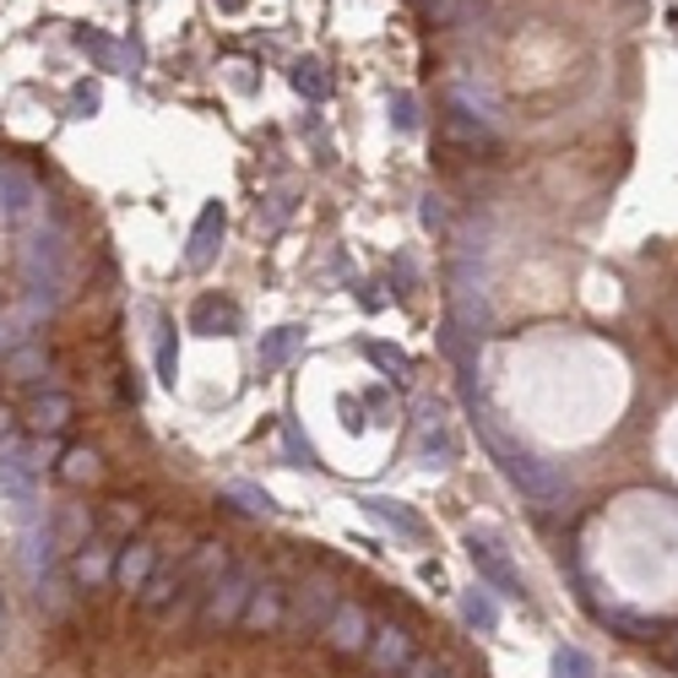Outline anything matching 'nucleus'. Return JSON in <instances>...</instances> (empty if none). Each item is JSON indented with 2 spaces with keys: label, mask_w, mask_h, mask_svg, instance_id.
Wrapping results in <instances>:
<instances>
[{
  "label": "nucleus",
  "mask_w": 678,
  "mask_h": 678,
  "mask_svg": "<svg viewBox=\"0 0 678 678\" xmlns=\"http://www.w3.org/2000/svg\"><path fill=\"white\" fill-rule=\"evenodd\" d=\"M255 564L250 559H239V564H228L223 576H217L213 587L202 592V613H196V630L202 636H223V630H239V619H245V602L255 592Z\"/></svg>",
  "instance_id": "obj_1"
},
{
  "label": "nucleus",
  "mask_w": 678,
  "mask_h": 678,
  "mask_svg": "<svg viewBox=\"0 0 678 678\" xmlns=\"http://www.w3.org/2000/svg\"><path fill=\"white\" fill-rule=\"evenodd\" d=\"M489 445H494V456H500V466H505V478L527 494V500H538V505H553L559 494H564V478L553 472V466L532 462V456H521V451H510L500 434H489Z\"/></svg>",
  "instance_id": "obj_2"
},
{
  "label": "nucleus",
  "mask_w": 678,
  "mask_h": 678,
  "mask_svg": "<svg viewBox=\"0 0 678 678\" xmlns=\"http://www.w3.org/2000/svg\"><path fill=\"white\" fill-rule=\"evenodd\" d=\"M370 636H375V619H370V608L353 602V597H342L337 608H332V619L321 625V640H326L332 657H364V651H370Z\"/></svg>",
  "instance_id": "obj_3"
},
{
  "label": "nucleus",
  "mask_w": 678,
  "mask_h": 678,
  "mask_svg": "<svg viewBox=\"0 0 678 678\" xmlns=\"http://www.w3.org/2000/svg\"><path fill=\"white\" fill-rule=\"evenodd\" d=\"M466 553H472V570H478V581L489 587V592L510 597V602H521L527 597V587H521V570L510 564V553L489 538V532H472L466 538Z\"/></svg>",
  "instance_id": "obj_4"
},
{
  "label": "nucleus",
  "mask_w": 678,
  "mask_h": 678,
  "mask_svg": "<svg viewBox=\"0 0 678 678\" xmlns=\"http://www.w3.org/2000/svg\"><path fill=\"white\" fill-rule=\"evenodd\" d=\"M364 657H370V668H375L381 678H396L413 657H419V646H413V636H407L402 625H391V619H385V625H375V636H370V651H364Z\"/></svg>",
  "instance_id": "obj_5"
},
{
  "label": "nucleus",
  "mask_w": 678,
  "mask_h": 678,
  "mask_svg": "<svg viewBox=\"0 0 678 678\" xmlns=\"http://www.w3.org/2000/svg\"><path fill=\"white\" fill-rule=\"evenodd\" d=\"M283 625H288V592H283L277 581H255L239 630H250V636H272V630H283Z\"/></svg>",
  "instance_id": "obj_6"
},
{
  "label": "nucleus",
  "mask_w": 678,
  "mask_h": 678,
  "mask_svg": "<svg viewBox=\"0 0 678 678\" xmlns=\"http://www.w3.org/2000/svg\"><path fill=\"white\" fill-rule=\"evenodd\" d=\"M223 223H228V207L223 202H207L196 228H190V245H185V266L190 272H207L217 261V245H223Z\"/></svg>",
  "instance_id": "obj_7"
},
{
  "label": "nucleus",
  "mask_w": 678,
  "mask_h": 678,
  "mask_svg": "<svg viewBox=\"0 0 678 678\" xmlns=\"http://www.w3.org/2000/svg\"><path fill=\"white\" fill-rule=\"evenodd\" d=\"M342 602V592H337V581L332 576H321V581H309L304 592H298V608H294V625L298 630H315L321 636V625L332 619V608Z\"/></svg>",
  "instance_id": "obj_8"
},
{
  "label": "nucleus",
  "mask_w": 678,
  "mask_h": 678,
  "mask_svg": "<svg viewBox=\"0 0 678 678\" xmlns=\"http://www.w3.org/2000/svg\"><path fill=\"white\" fill-rule=\"evenodd\" d=\"M115 553L109 543H82V549L71 553V581L87 587V592H98V587H109L115 581Z\"/></svg>",
  "instance_id": "obj_9"
},
{
  "label": "nucleus",
  "mask_w": 678,
  "mask_h": 678,
  "mask_svg": "<svg viewBox=\"0 0 678 678\" xmlns=\"http://www.w3.org/2000/svg\"><path fill=\"white\" fill-rule=\"evenodd\" d=\"M39 185L28 179V174L17 169H0V213L11 217V223H28V217H39Z\"/></svg>",
  "instance_id": "obj_10"
},
{
  "label": "nucleus",
  "mask_w": 678,
  "mask_h": 678,
  "mask_svg": "<svg viewBox=\"0 0 678 678\" xmlns=\"http://www.w3.org/2000/svg\"><path fill=\"white\" fill-rule=\"evenodd\" d=\"M190 326L202 337H234L239 332V304L234 298H217V294H202L196 309H190Z\"/></svg>",
  "instance_id": "obj_11"
},
{
  "label": "nucleus",
  "mask_w": 678,
  "mask_h": 678,
  "mask_svg": "<svg viewBox=\"0 0 678 678\" xmlns=\"http://www.w3.org/2000/svg\"><path fill=\"white\" fill-rule=\"evenodd\" d=\"M298 353H304V332L298 326H277V332H266L261 337V353H255V370L261 375H277V370H288Z\"/></svg>",
  "instance_id": "obj_12"
},
{
  "label": "nucleus",
  "mask_w": 678,
  "mask_h": 678,
  "mask_svg": "<svg viewBox=\"0 0 678 678\" xmlns=\"http://www.w3.org/2000/svg\"><path fill=\"white\" fill-rule=\"evenodd\" d=\"M153 570H158V549H153L147 538H136V543H126V549L115 553V581H120L126 592H141Z\"/></svg>",
  "instance_id": "obj_13"
},
{
  "label": "nucleus",
  "mask_w": 678,
  "mask_h": 678,
  "mask_svg": "<svg viewBox=\"0 0 678 678\" xmlns=\"http://www.w3.org/2000/svg\"><path fill=\"white\" fill-rule=\"evenodd\" d=\"M358 505L370 510L375 521H385L391 532H402V538H429L424 515H419V510H407V505H402V500H385V494H364Z\"/></svg>",
  "instance_id": "obj_14"
},
{
  "label": "nucleus",
  "mask_w": 678,
  "mask_h": 678,
  "mask_svg": "<svg viewBox=\"0 0 678 678\" xmlns=\"http://www.w3.org/2000/svg\"><path fill=\"white\" fill-rule=\"evenodd\" d=\"M71 413H77V402H71L66 391H43L39 402L28 407V429H33V434H55V429L71 424Z\"/></svg>",
  "instance_id": "obj_15"
},
{
  "label": "nucleus",
  "mask_w": 678,
  "mask_h": 678,
  "mask_svg": "<svg viewBox=\"0 0 678 678\" xmlns=\"http://www.w3.org/2000/svg\"><path fill=\"white\" fill-rule=\"evenodd\" d=\"M77 49H82L98 71H126L130 60H136V49H120L115 39H104V33H92V28H82V33H77Z\"/></svg>",
  "instance_id": "obj_16"
},
{
  "label": "nucleus",
  "mask_w": 678,
  "mask_h": 678,
  "mask_svg": "<svg viewBox=\"0 0 678 678\" xmlns=\"http://www.w3.org/2000/svg\"><path fill=\"white\" fill-rule=\"evenodd\" d=\"M462 619L478 630V636H494L500 630V602H494V592L478 581L472 592H462Z\"/></svg>",
  "instance_id": "obj_17"
},
{
  "label": "nucleus",
  "mask_w": 678,
  "mask_h": 678,
  "mask_svg": "<svg viewBox=\"0 0 678 678\" xmlns=\"http://www.w3.org/2000/svg\"><path fill=\"white\" fill-rule=\"evenodd\" d=\"M28 456H22V451H0V489H6V494H11V500H22V505H28V500H33V472H28Z\"/></svg>",
  "instance_id": "obj_18"
},
{
  "label": "nucleus",
  "mask_w": 678,
  "mask_h": 678,
  "mask_svg": "<svg viewBox=\"0 0 678 678\" xmlns=\"http://www.w3.org/2000/svg\"><path fill=\"white\" fill-rule=\"evenodd\" d=\"M451 456H456V445H451V434H445V413L429 402V407H424V462L445 466Z\"/></svg>",
  "instance_id": "obj_19"
},
{
  "label": "nucleus",
  "mask_w": 678,
  "mask_h": 678,
  "mask_svg": "<svg viewBox=\"0 0 678 678\" xmlns=\"http://www.w3.org/2000/svg\"><path fill=\"white\" fill-rule=\"evenodd\" d=\"M174 592H179V570H153L147 587L136 592V608L141 613H164V608H174Z\"/></svg>",
  "instance_id": "obj_20"
},
{
  "label": "nucleus",
  "mask_w": 678,
  "mask_h": 678,
  "mask_svg": "<svg viewBox=\"0 0 678 678\" xmlns=\"http://www.w3.org/2000/svg\"><path fill=\"white\" fill-rule=\"evenodd\" d=\"M223 500L239 510H250V515H272L277 510V500L266 494V489H255V483H245V478H234V483H223Z\"/></svg>",
  "instance_id": "obj_21"
},
{
  "label": "nucleus",
  "mask_w": 678,
  "mask_h": 678,
  "mask_svg": "<svg viewBox=\"0 0 678 678\" xmlns=\"http://www.w3.org/2000/svg\"><path fill=\"white\" fill-rule=\"evenodd\" d=\"M104 466H98V451H87V445H77V451H66V462H60V478L66 483H92Z\"/></svg>",
  "instance_id": "obj_22"
},
{
  "label": "nucleus",
  "mask_w": 678,
  "mask_h": 678,
  "mask_svg": "<svg viewBox=\"0 0 678 678\" xmlns=\"http://www.w3.org/2000/svg\"><path fill=\"white\" fill-rule=\"evenodd\" d=\"M294 87L309 98V104H321L326 92H332V82H326V71H321V60H298L294 66Z\"/></svg>",
  "instance_id": "obj_23"
},
{
  "label": "nucleus",
  "mask_w": 678,
  "mask_h": 678,
  "mask_svg": "<svg viewBox=\"0 0 678 678\" xmlns=\"http://www.w3.org/2000/svg\"><path fill=\"white\" fill-rule=\"evenodd\" d=\"M592 657L581 651V646H559L553 651V678H592Z\"/></svg>",
  "instance_id": "obj_24"
},
{
  "label": "nucleus",
  "mask_w": 678,
  "mask_h": 678,
  "mask_svg": "<svg viewBox=\"0 0 678 678\" xmlns=\"http://www.w3.org/2000/svg\"><path fill=\"white\" fill-rule=\"evenodd\" d=\"M283 451L294 456V466H309V472L321 466V456H315V445H309V440L298 434V424H294V419H283Z\"/></svg>",
  "instance_id": "obj_25"
},
{
  "label": "nucleus",
  "mask_w": 678,
  "mask_h": 678,
  "mask_svg": "<svg viewBox=\"0 0 678 678\" xmlns=\"http://www.w3.org/2000/svg\"><path fill=\"white\" fill-rule=\"evenodd\" d=\"M158 332H164V337H158V381L174 385V375H179V342H174V326H169V321H164Z\"/></svg>",
  "instance_id": "obj_26"
},
{
  "label": "nucleus",
  "mask_w": 678,
  "mask_h": 678,
  "mask_svg": "<svg viewBox=\"0 0 678 678\" xmlns=\"http://www.w3.org/2000/svg\"><path fill=\"white\" fill-rule=\"evenodd\" d=\"M364 353H370V358H375V364H381V370H391V375H396V381H402V375H407V370H413V358H407V353H402V347H385V342H370V347H364Z\"/></svg>",
  "instance_id": "obj_27"
},
{
  "label": "nucleus",
  "mask_w": 678,
  "mask_h": 678,
  "mask_svg": "<svg viewBox=\"0 0 678 678\" xmlns=\"http://www.w3.org/2000/svg\"><path fill=\"white\" fill-rule=\"evenodd\" d=\"M39 370H43L39 347H22V353H11V364H6V375H11V381H39Z\"/></svg>",
  "instance_id": "obj_28"
},
{
  "label": "nucleus",
  "mask_w": 678,
  "mask_h": 678,
  "mask_svg": "<svg viewBox=\"0 0 678 678\" xmlns=\"http://www.w3.org/2000/svg\"><path fill=\"white\" fill-rule=\"evenodd\" d=\"M391 120H396V130H419V98L413 92H391Z\"/></svg>",
  "instance_id": "obj_29"
},
{
  "label": "nucleus",
  "mask_w": 678,
  "mask_h": 678,
  "mask_svg": "<svg viewBox=\"0 0 678 678\" xmlns=\"http://www.w3.org/2000/svg\"><path fill=\"white\" fill-rule=\"evenodd\" d=\"M608 625L625 630L630 640H657V625H651V619H636V613H608Z\"/></svg>",
  "instance_id": "obj_30"
},
{
  "label": "nucleus",
  "mask_w": 678,
  "mask_h": 678,
  "mask_svg": "<svg viewBox=\"0 0 678 678\" xmlns=\"http://www.w3.org/2000/svg\"><path fill=\"white\" fill-rule=\"evenodd\" d=\"M71 109H77V115H92V109H98V87L92 82L77 87V92H71Z\"/></svg>",
  "instance_id": "obj_31"
},
{
  "label": "nucleus",
  "mask_w": 678,
  "mask_h": 678,
  "mask_svg": "<svg viewBox=\"0 0 678 678\" xmlns=\"http://www.w3.org/2000/svg\"><path fill=\"white\" fill-rule=\"evenodd\" d=\"M396 678H434V662H429V657H413V662H407Z\"/></svg>",
  "instance_id": "obj_32"
},
{
  "label": "nucleus",
  "mask_w": 678,
  "mask_h": 678,
  "mask_svg": "<svg viewBox=\"0 0 678 678\" xmlns=\"http://www.w3.org/2000/svg\"><path fill=\"white\" fill-rule=\"evenodd\" d=\"M217 6H223V11H239V6H245V0H217Z\"/></svg>",
  "instance_id": "obj_33"
},
{
  "label": "nucleus",
  "mask_w": 678,
  "mask_h": 678,
  "mask_svg": "<svg viewBox=\"0 0 678 678\" xmlns=\"http://www.w3.org/2000/svg\"><path fill=\"white\" fill-rule=\"evenodd\" d=\"M434 678H440V674H434Z\"/></svg>",
  "instance_id": "obj_34"
}]
</instances>
